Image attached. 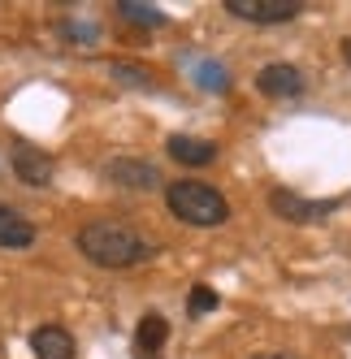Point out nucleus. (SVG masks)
I'll list each match as a JSON object with an SVG mask.
<instances>
[{
  "label": "nucleus",
  "mask_w": 351,
  "mask_h": 359,
  "mask_svg": "<svg viewBox=\"0 0 351 359\" xmlns=\"http://www.w3.org/2000/svg\"><path fill=\"white\" fill-rule=\"evenodd\" d=\"M79 251L95 269H135V264H147L157 255V243L143 238L139 229L121 225V221H91L79 229Z\"/></svg>",
  "instance_id": "f257e3e1"
},
{
  "label": "nucleus",
  "mask_w": 351,
  "mask_h": 359,
  "mask_svg": "<svg viewBox=\"0 0 351 359\" xmlns=\"http://www.w3.org/2000/svg\"><path fill=\"white\" fill-rule=\"evenodd\" d=\"M165 203L169 212L187 221V225H199V229H213L221 225L225 217H230V203H225V195L208 182H191V177H183V182H169L165 187Z\"/></svg>",
  "instance_id": "f03ea898"
},
{
  "label": "nucleus",
  "mask_w": 351,
  "mask_h": 359,
  "mask_svg": "<svg viewBox=\"0 0 351 359\" xmlns=\"http://www.w3.org/2000/svg\"><path fill=\"white\" fill-rule=\"evenodd\" d=\"M269 208H273V217H282L291 225H317L338 208V199H304V195L278 187V191H269Z\"/></svg>",
  "instance_id": "7ed1b4c3"
},
{
  "label": "nucleus",
  "mask_w": 351,
  "mask_h": 359,
  "mask_svg": "<svg viewBox=\"0 0 351 359\" xmlns=\"http://www.w3.org/2000/svg\"><path fill=\"white\" fill-rule=\"evenodd\" d=\"M225 9L243 22H256V27H278V22H295L304 0H225Z\"/></svg>",
  "instance_id": "20e7f679"
},
{
  "label": "nucleus",
  "mask_w": 351,
  "mask_h": 359,
  "mask_svg": "<svg viewBox=\"0 0 351 359\" xmlns=\"http://www.w3.org/2000/svg\"><path fill=\"white\" fill-rule=\"evenodd\" d=\"M105 177L113 187H126V191H157L165 177L157 173V165H147V161H135V156H117L105 165Z\"/></svg>",
  "instance_id": "39448f33"
},
{
  "label": "nucleus",
  "mask_w": 351,
  "mask_h": 359,
  "mask_svg": "<svg viewBox=\"0 0 351 359\" xmlns=\"http://www.w3.org/2000/svg\"><path fill=\"white\" fill-rule=\"evenodd\" d=\"M256 87L269 100H295V95H304V74L295 65H286V61H273V65H265L256 74Z\"/></svg>",
  "instance_id": "423d86ee"
},
{
  "label": "nucleus",
  "mask_w": 351,
  "mask_h": 359,
  "mask_svg": "<svg viewBox=\"0 0 351 359\" xmlns=\"http://www.w3.org/2000/svg\"><path fill=\"white\" fill-rule=\"evenodd\" d=\"M13 173L27 187H53V156L22 143V147H13Z\"/></svg>",
  "instance_id": "0eeeda50"
},
{
  "label": "nucleus",
  "mask_w": 351,
  "mask_h": 359,
  "mask_svg": "<svg viewBox=\"0 0 351 359\" xmlns=\"http://www.w3.org/2000/svg\"><path fill=\"white\" fill-rule=\"evenodd\" d=\"M31 355L35 359H74V333L61 325H39L31 333Z\"/></svg>",
  "instance_id": "6e6552de"
},
{
  "label": "nucleus",
  "mask_w": 351,
  "mask_h": 359,
  "mask_svg": "<svg viewBox=\"0 0 351 359\" xmlns=\"http://www.w3.org/2000/svg\"><path fill=\"white\" fill-rule=\"evenodd\" d=\"M165 147H169V156L178 161V165H187V169H204V165H213V161H217V143H208V139L173 135Z\"/></svg>",
  "instance_id": "1a4fd4ad"
},
{
  "label": "nucleus",
  "mask_w": 351,
  "mask_h": 359,
  "mask_svg": "<svg viewBox=\"0 0 351 359\" xmlns=\"http://www.w3.org/2000/svg\"><path fill=\"white\" fill-rule=\"evenodd\" d=\"M35 243V225L22 217L18 208H9V203H0V247H9V251H22V247H31Z\"/></svg>",
  "instance_id": "9d476101"
},
{
  "label": "nucleus",
  "mask_w": 351,
  "mask_h": 359,
  "mask_svg": "<svg viewBox=\"0 0 351 359\" xmlns=\"http://www.w3.org/2000/svg\"><path fill=\"white\" fill-rule=\"evenodd\" d=\"M165 338H169V320H165L161 312H147V316L139 320V333H135V351H139L143 359H152V355L165 346Z\"/></svg>",
  "instance_id": "9b49d317"
},
{
  "label": "nucleus",
  "mask_w": 351,
  "mask_h": 359,
  "mask_svg": "<svg viewBox=\"0 0 351 359\" xmlns=\"http://www.w3.org/2000/svg\"><path fill=\"white\" fill-rule=\"evenodd\" d=\"M117 13L126 22H135V27H161V22H165V13L157 5H143V0H121Z\"/></svg>",
  "instance_id": "f8f14e48"
},
{
  "label": "nucleus",
  "mask_w": 351,
  "mask_h": 359,
  "mask_svg": "<svg viewBox=\"0 0 351 359\" xmlns=\"http://www.w3.org/2000/svg\"><path fill=\"white\" fill-rule=\"evenodd\" d=\"M213 307H217V290H213V286H204V281H199V286H191L187 316H204V312H213Z\"/></svg>",
  "instance_id": "ddd939ff"
},
{
  "label": "nucleus",
  "mask_w": 351,
  "mask_h": 359,
  "mask_svg": "<svg viewBox=\"0 0 351 359\" xmlns=\"http://www.w3.org/2000/svg\"><path fill=\"white\" fill-rule=\"evenodd\" d=\"M113 79L131 83V87H152V74L139 69V65H126V61H113Z\"/></svg>",
  "instance_id": "4468645a"
},
{
  "label": "nucleus",
  "mask_w": 351,
  "mask_h": 359,
  "mask_svg": "<svg viewBox=\"0 0 351 359\" xmlns=\"http://www.w3.org/2000/svg\"><path fill=\"white\" fill-rule=\"evenodd\" d=\"M199 83H204L208 91H225V69L213 65V61H204V65H199Z\"/></svg>",
  "instance_id": "2eb2a0df"
},
{
  "label": "nucleus",
  "mask_w": 351,
  "mask_h": 359,
  "mask_svg": "<svg viewBox=\"0 0 351 359\" xmlns=\"http://www.w3.org/2000/svg\"><path fill=\"white\" fill-rule=\"evenodd\" d=\"M343 57H347V65H351V39H343Z\"/></svg>",
  "instance_id": "dca6fc26"
},
{
  "label": "nucleus",
  "mask_w": 351,
  "mask_h": 359,
  "mask_svg": "<svg viewBox=\"0 0 351 359\" xmlns=\"http://www.w3.org/2000/svg\"><path fill=\"white\" fill-rule=\"evenodd\" d=\"M256 359H295V355H256Z\"/></svg>",
  "instance_id": "f3484780"
}]
</instances>
